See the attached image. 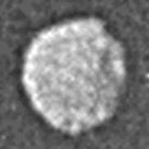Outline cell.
I'll use <instances>...</instances> for the list:
<instances>
[{
	"mask_svg": "<svg viewBox=\"0 0 149 149\" xmlns=\"http://www.w3.org/2000/svg\"><path fill=\"white\" fill-rule=\"evenodd\" d=\"M124 76L119 44L94 20L47 31L34 42L24 81L38 110L79 132L111 116Z\"/></svg>",
	"mask_w": 149,
	"mask_h": 149,
	"instance_id": "cell-1",
	"label": "cell"
}]
</instances>
